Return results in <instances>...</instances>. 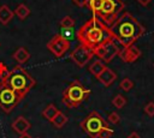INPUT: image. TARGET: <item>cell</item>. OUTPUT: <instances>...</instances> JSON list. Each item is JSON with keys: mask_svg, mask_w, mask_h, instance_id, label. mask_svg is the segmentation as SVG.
Returning <instances> with one entry per match:
<instances>
[{"mask_svg": "<svg viewBox=\"0 0 154 138\" xmlns=\"http://www.w3.org/2000/svg\"><path fill=\"white\" fill-rule=\"evenodd\" d=\"M12 58L19 65H23V64H25L30 59V53H29V50L25 47H19V48H17L14 50V53L12 54Z\"/></svg>", "mask_w": 154, "mask_h": 138, "instance_id": "cell-14", "label": "cell"}, {"mask_svg": "<svg viewBox=\"0 0 154 138\" xmlns=\"http://www.w3.org/2000/svg\"><path fill=\"white\" fill-rule=\"evenodd\" d=\"M14 12V14L19 18V19H22V20H24L26 17H29V14H30V10H29V7L25 5V4H19L17 7H16V10L13 11Z\"/></svg>", "mask_w": 154, "mask_h": 138, "instance_id": "cell-17", "label": "cell"}, {"mask_svg": "<svg viewBox=\"0 0 154 138\" xmlns=\"http://www.w3.org/2000/svg\"><path fill=\"white\" fill-rule=\"evenodd\" d=\"M1 84H2V82H1V80H0V85H1Z\"/></svg>", "mask_w": 154, "mask_h": 138, "instance_id": "cell-32", "label": "cell"}, {"mask_svg": "<svg viewBox=\"0 0 154 138\" xmlns=\"http://www.w3.org/2000/svg\"><path fill=\"white\" fill-rule=\"evenodd\" d=\"M96 78H97V79L100 80V83H102L105 86H109V85L117 79V74H116V72H113L111 68L106 67Z\"/></svg>", "mask_w": 154, "mask_h": 138, "instance_id": "cell-13", "label": "cell"}, {"mask_svg": "<svg viewBox=\"0 0 154 138\" xmlns=\"http://www.w3.org/2000/svg\"><path fill=\"white\" fill-rule=\"evenodd\" d=\"M12 128L14 132H17L18 134H24L29 131V128L31 127V124L29 120H26L24 116H18L13 122H12Z\"/></svg>", "mask_w": 154, "mask_h": 138, "instance_id": "cell-12", "label": "cell"}, {"mask_svg": "<svg viewBox=\"0 0 154 138\" xmlns=\"http://www.w3.org/2000/svg\"><path fill=\"white\" fill-rule=\"evenodd\" d=\"M93 52H94V55L99 56L103 62H109V61L113 60V58H114L116 55L119 54L120 49H119L118 46L116 44L114 38H112V40L105 42L103 44L96 47Z\"/></svg>", "mask_w": 154, "mask_h": 138, "instance_id": "cell-8", "label": "cell"}, {"mask_svg": "<svg viewBox=\"0 0 154 138\" xmlns=\"http://www.w3.org/2000/svg\"><path fill=\"white\" fill-rule=\"evenodd\" d=\"M126 138H141V137H140V134H138L137 132H135V131H134V132H131Z\"/></svg>", "mask_w": 154, "mask_h": 138, "instance_id": "cell-29", "label": "cell"}, {"mask_svg": "<svg viewBox=\"0 0 154 138\" xmlns=\"http://www.w3.org/2000/svg\"><path fill=\"white\" fill-rule=\"evenodd\" d=\"M94 56V52L91 49H89L88 47L79 44L77 46L71 53H70V58L71 60L77 64L79 67H83L84 65H87V62Z\"/></svg>", "mask_w": 154, "mask_h": 138, "instance_id": "cell-10", "label": "cell"}, {"mask_svg": "<svg viewBox=\"0 0 154 138\" xmlns=\"http://www.w3.org/2000/svg\"><path fill=\"white\" fill-rule=\"evenodd\" d=\"M134 86V83L130 78H124L120 83H119V88L123 90V91H130Z\"/></svg>", "mask_w": 154, "mask_h": 138, "instance_id": "cell-23", "label": "cell"}, {"mask_svg": "<svg viewBox=\"0 0 154 138\" xmlns=\"http://www.w3.org/2000/svg\"><path fill=\"white\" fill-rule=\"evenodd\" d=\"M8 73H10L8 67H7L4 62H1V61H0V80H1V82H4V80L6 79V77L8 76Z\"/></svg>", "mask_w": 154, "mask_h": 138, "instance_id": "cell-25", "label": "cell"}, {"mask_svg": "<svg viewBox=\"0 0 154 138\" xmlns=\"http://www.w3.org/2000/svg\"><path fill=\"white\" fill-rule=\"evenodd\" d=\"M112 134H113V130H112L109 126H106V127H103V128L100 131L97 138H111Z\"/></svg>", "mask_w": 154, "mask_h": 138, "instance_id": "cell-24", "label": "cell"}, {"mask_svg": "<svg viewBox=\"0 0 154 138\" xmlns=\"http://www.w3.org/2000/svg\"><path fill=\"white\" fill-rule=\"evenodd\" d=\"M18 138H32L31 136H29L28 133H24V134H19V137Z\"/></svg>", "mask_w": 154, "mask_h": 138, "instance_id": "cell-31", "label": "cell"}, {"mask_svg": "<svg viewBox=\"0 0 154 138\" xmlns=\"http://www.w3.org/2000/svg\"><path fill=\"white\" fill-rule=\"evenodd\" d=\"M60 26L61 28H65V29H71V28H73L75 26V24H76V22H75V19L71 17V16H65L61 20H60Z\"/></svg>", "mask_w": 154, "mask_h": 138, "instance_id": "cell-22", "label": "cell"}, {"mask_svg": "<svg viewBox=\"0 0 154 138\" xmlns=\"http://www.w3.org/2000/svg\"><path fill=\"white\" fill-rule=\"evenodd\" d=\"M153 67H154V62H153Z\"/></svg>", "mask_w": 154, "mask_h": 138, "instance_id": "cell-33", "label": "cell"}, {"mask_svg": "<svg viewBox=\"0 0 154 138\" xmlns=\"http://www.w3.org/2000/svg\"><path fill=\"white\" fill-rule=\"evenodd\" d=\"M90 94V90L87 89L79 80L71 82L63 92V103L69 108L78 107Z\"/></svg>", "mask_w": 154, "mask_h": 138, "instance_id": "cell-4", "label": "cell"}, {"mask_svg": "<svg viewBox=\"0 0 154 138\" xmlns=\"http://www.w3.org/2000/svg\"><path fill=\"white\" fill-rule=\"evenodd\" d=\"M137 2H138L140 5H142V6H147V5L150 2V0H137Z\"/></svg>", "mask_w": 154, "mask_h": 138, "instance_id": "cell-30", "label": "cell"}, {"mask_svg": "<svg viewBox=\"0 0 154 138\" xmlns=\"http://www.w3.org/2000/svg\"><path fill=\"white\" fill-rule=\"evenodd\" d=\"M141 50L135 47V46H129V47H125L123 48L120 52H119V56L120 59L124 61V62H134L136 61L140 56H141Z\"/></svg>", "mask_w": 154, "mask_h": 138, "instance_id": "cell-11", "label": "cell"}, {"mask_svg": "<svg viewBox=\"0 0 154 138\" xmlns=\"http://www.w3.org/2000/svg\"><path fill=\"white\" fill-rule=\"evenodd\" d=\"M53 125H54V127H57V128H61L66 122H67V116L63 113V112H58V114L53 118V120L51 121Z\"/></svg>", "mask_w": 154, "mask_h": 138, "instance_id": "cell-19", "label": "cell"}, {"mask_svg": "<svg viewBox=\"0 0 154 138\" xmlns=\"http://www.w3.org/2000/svg\"><path fill=\"white\" fill-rule=\"evenodd\" d=\"M13 16H14V12L7 5H1L0 6V23L2 25L8 24L12 20Z\"/></svg>", "mask_w": 154, "mask_h": 138, "instance_id": "cell-15", "label": "cell"}, {"mask_svg": "<svg viewBox=\"0 0 154 138\" xmlns=\"http://www.w3.org/2000/svg\"><path fill=\"white\" fill-rule=\"evenodd\" d=\"M77 38L81 44L94 50L96 47L113 38L109 26H107L97 16L88 19L77 31Z\"/></svg>", "mask_w": 154, "mask_h": 138, "instance_id": "cell-1", "label": "cell"}, {"mask_svg": "<svg viewBox=\"0 0 154 138\" xmlns=\"http://www.w3.org/2000/svg\"><path fill=\"white\" fill-rule=\"evenodd\" d=\"M19 95L13 91L8 85L2 83L0 85V108L5 113H10L13 110V108L20 102Z\"/></svg>", "mask_w": 154, "mask_h": 138, "instance_id": "cell-7", "label": "cell"}, {"mask_svg": "<svg viewBox=\"0 0 154 138\" xmlns=\"http://www.w3.org/2000/svg\"><path fill=\"white\" fill-rule=\"evenodd\" d=\"M102 4H103V0H89L88 1V7L91 10L94 16H96L99 13V11L101 10Z\"/></svg>", "mask_w": 154, "mask_h": 138, "instance_id": "cell-20", "label": "cell"}, {"mask_svg": "<svg viewBox=\"0 0 154 138\" xmlns=\"http://www.w3.org/2000/svg\"><path fill=\"white\" fill-rule=\"evenodd\" d=\"M112 104H113L116 108L122 109V108L126 104V98H125V96H123V95H120V94L116 95V96L113 97V100H112Z\"/></svg>", "mask_w": 154, "mask_h": 138, "instance_id": "cell-21", "label": "cell"}, {"mask_svg": "<svg viewBox=\"0 0 154 138\" xmlns=\"http://www.w3.org/2000/svg\"><path fill=\"white\" fill-rule=\"evenodd\" d=\"M109 29L113 38L117 40L124 48L132 46L134 42L144 34V28L142 24L129 12L120 14L109 26Z\"/></svg>", "mask_w": 154, "mask_h": 138, "instance_id": "cell-2", "label": "cell"}, {"mask_svg": "<svg viewBox=\"0 0 154 138\" xmlns=\"http://www.w3.org/2000/svg\"><path fill=\"white\" fill-rule=\"evenodd\" d=\"M123 10H124V4L122 0H103L101 10L96 16L107 26H111L120 16V12Z\"/></svg>", "mask_w": 154, "mask_h": 138, "instance_id": "cell-5", "label": "cell"}, {"mask_svg": "<svg viewBox=\"0 0 154 138\" xmlns=\"http://www.w3.org/2000/svg\"><path fill=\"white\" fill-rule=\"evenodd\" d=\"M105 68H106V65H105L103 61H101V60H96V61H94V62L89 66L90 73H93L95 77H97Z\"/></svg>", "mask_w": 154, "mask_h": 138, "instance_id": "cell-18", "label": "cell"}, {"mask_svg": "<svg viewBox=\"0 0 154 138\" xmlns=\"http://www.w3.org/2000/svg\"><path fill=\"white\" fill-rule=\"evenodd\" d=\"M107 120H108L109 124H112V125H117V124L120 121V116H119V114H118L117 112H112V113L108 114Z\"/></svg>", "mask_w": 154, "mask_h": 138, "instance_id": "cell-26", "label": "cell"}, {"mask_svg": "<svg viewBox=\"0 0 154 138\" xmlns=\"http://www.w3.org/2000/svg\"><path fill=\"white\" fill-rule=\"evenodd\" d=\"M58 112H59V109H58L53 103H51V104H48V106L42 110V116H43L45 119H47L48 121H52L53 118L58 114Z\"/></svg>", "mask_w": 154, "mask_h": 138, "instance_id": "cell-16", "label": "cell"}, {"mask_svg": "<svg viewBox=\"0 0 154 138\" xmlns=\"http://www.w3.org/2000/svg\"><path fill=\"white\" fill-rule=\"evenodd\" d=\"M47 49L57 58H61L69 49H70V42L66 37L63 35H55L48 41Z\"/></svg>", "mask_w": 154, "mask_h": 138, "instance_id": "cell-9", "label": "cell"}, {"mask_svg": "<svg viewBox=\"0 0 154 138\" xmlns=\"http://www.w3.org/2000/svg\"><path fill=\"white\" fill-rule=\"evenodd\" d=\"M106 126H108V124L95 110L90 112L79 124V127L82 128V131L87 133L90 138H97L100 131Z\"/></svg>", "mask_w": 154, "mask_h": 138, "instance_id": "cell-6", "label": "cell"}, {"mask_svg": "<svg viewBox=\"0 0 154 138\" xmlns=\"http://www.w3.org/2000/svg\"><path fill=\"white\" fill-rule=\"evenodd\" d=\"M36 138H38V137H36Z\"/></svg>", "mask_w": 154, "mask_h": 138, "instance_id": "cell-34", "label": "cell"}, {"mask_svg": "<svg viewBox=\"0 0 154 138\" xmlns=\"http://www.w3.org/2000/svg\"><path fill=\"white\" fill-rule=\"evenodd\" d=\"M2 83L8 85L13 91L19 95L20 98H23L35 85V79L22 66H16L10 71L8 76Z\"/></svg>", "mask_w": 154, "mask_h": 138, "instance_id": "cell-3", "label": "cell"}, {"mask_svg": "<svg viewBox=\"0 0 154 138\" xmlns=\"http://www.w3.org/2000/svg\"><path fill=\"white\" fill-rule=\"evenodd\" d=\"M75 5H77L78 7H83V6H87L88 5V1L89 0H72Z\"/></svg>", "mask_w": 154, "mask_h": 138, "instance_id": "cell-28", "label": "cell"}, {"mask_svg": "<svg viewBox=\"0 0 154 138\" xmlns=\"http://www.w3.org/2000/svg\"><path fill=\"white\" fill-rule=\"evenodd\" d=\"M144 113L149 116H154V102H149L144 106Z\"/></svg>", "mask_w": 154, "mask_h": 138, "instance_id": "cell-27", "label": "cell"}]
</instances>
